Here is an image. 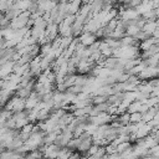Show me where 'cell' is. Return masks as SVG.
Masks as SVG:
<instances>
[{
    "instance_id": "obj_1",
    "label": "cell",
    "mask_w": 159,
    "mask_h": 159,
    "mask_svg": "<svg viewBox=\"0 0 159 159\" xmlns=\"http://www.w3.org/2000/svg\"><path fill=\"white\" fill-rule=\"evenodd\" d=\"M96 40V36L93 35V34H91V32H86V34H83L82 36H81V39H80V41H81V43L83 45V46H91L93 42H96L94 41Z\"/></svg>"
},
{
    "instance_id": "obj_2",
    "label": "cell",
    "mask_w": 159,
    "mask_h": 159,
    "mask_svg": "<svg viewBox=\"0 0 159 159\" xmlns=\"http://www.w3.org/2000/svg\"><path fill=\"white\" fill-rule=\"evenodd\" d=\"M155 37H149V39H147V40H143V41H140L139 42V45H138V47H139V50L140 51H145V50H148L152 45H154L155 43Z\"/></svg>"
},
{
    "instance_id": "obj_3",
    "label": "cell",
    "mask_w": 159,
    "mask_h": 159,
    "mask_svg": "<svg viewBox=\"0 0 159 159\" xmlns=\"http://www.w3.org/2000/svg\"><path fill=\"white\" fill-rule=\"evenodd\" d=\"M142 30H143V31H145V32H148L149 35H152V36H153L154 31L157 30L155 21H145V22H144V25H143V27H142Z\"/></svg>"
},
{
    "instance_id": "obj_4",
    "label": "cell",
    "mask_w": 159,
    "mask_h": 159,
    "mask_svg": "<svg viewBox=\"0 0 159 159\" xmlns=\"http://www.w3.org/2000/svg\"><path fill=\"white\" fill-rule=\"evenodd\" d=\"M142 122V112L130 113V123H139Z\"/></svg>"
},
{
    "instance_id": "obj_5",
    "label": "cell",
    "mask_w": 159,
    "mask_h": 159,
    "mask_svg": "<svg viewBox=\"0 0 159 159\" xmlns=\"http://www.w3.org/2000/svg\"><path fill=\"white\" fill-rule=\"evenodd\" d=\"M108 159H123V155L119 152H114L108 155Z\"/></svg>"
},
{
    "instance_id": "obj_6",
    "label": "cell",
    "mask_w": 159,
    "mask_h": 159,
    "mask_svg": "<svg viewBox=\"0 0 159 159\" xmlns=\"http://www.w3.org/2000/svg\"><path fill=\"white\" fill-rule=\"evenodd\" d=\"M153 37H155V39H159V29H157V30L154 31V34H153Z\"/></svg>"
},
{
    "instance_id": "obj_7",
    "label": "cell",
    "mask_w": 159,
    "mask_h": 159,
    "mask_svg": "<svg viewBox=\"0 0 159 159\" xmlns=\"http://www.w3.org/2000/svg\"><path fill=\"white\" fill-rule=\"evenodd\" d=\"M155 25H157V29H159V19L155 20Z\"/></svg>"
},
{
    "instance_id": "obj_8",
    "label": "cell",
    "mask_w": 159,
    "mask_h": 159,
    "mask_svg": "<svg viewBox=\"0 0 159 159\" xmlns=\"http://www.w3.org/2000/svg\"><path fill=\"white\" fill-rule=\"evenodd\" d=\"M157 68H158V72H159V63H158V66H157Z\"/></svg>"
}]
</instances>
